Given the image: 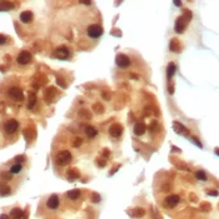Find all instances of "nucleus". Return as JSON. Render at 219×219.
I'll list each match as a JSON object with an SVG mask.
<instances>
[{
    "label": "nucleus",
    "instance_id": "f257e3e1",
    "mask_svg": "<svg viewBox=\"0 0 219 219\" xmlns=\"http://www.w3.org/2000/svg\"><path fill=\"white\" fill-rule=\"evenodd\" d=\"M71 162V154L68 150H62L59 151L56 155V163L59 165H68Z\"/></svg>",
    "mask_w": 219,
    "mask_h": 219
},
{
    "label": "nucleus",
    "instance_id": "f03ea898",
    "mask_svg": "<svg viewBox=\"0 0 219 219\" xmlns=\"http://www.w3.org/2000/svg\"><path fill=\"white\" fill-rule=\"evenodd\" d=\"M87 33H88V35H89L90 38L97 39V38H99V36H102V34H103V28L100 27V25L91 24V25H89V27H88Z\"/></svg>",
    "mask_w": 219,
    "mask_h": 219
},
{
    "label": "nucleus",
    "instance_id": "7ed1b4c3",
    "mask_svg": "<svg viewBox=\"0 0 219 219\" xmlns=\"http://www.w3.org/2000/svg\"><path fill=\"white\" fill-rule=\"evenodd\" d=\"M54 55H55L58 59H60V60H65V59L69 58L70 52H69V49L66 48V46H59V48L55 49Z\"/></svg>",
    "mask_w": 219,
    "mask_h": 219
},
{
    "label": "nucleus",
    "instance_id": "20e7f679",
    "mask_svg": "<svg viewBox=\"0 0 219 219\" xmlns=\"http://www.w3.org/2000/svg\"><path fill=\"white\" fill-rule=\"evenodd\" d=\"M18 128H19V123L16 122L15 119H10V120H8V122L4 124V130H5L8 134H13V133H15L16 130H18Z\"/></svg>",
    "mask_w": 219,
    "mask_h": 219
},
{
    "label": "nucleus",
    "instance_id": "39448f33",
    "mask_svg": "<svg viewBox=\"0 0 219 219\" xmlns=\"http://www.w3.org/2000/svg\"><path fill=\"white\" fill-rule=\"evenodd\" d=\"M16 62H18L20 65H27L31 62V54L29 52H27V50H23V52L18 55V58H16Z\"/></svg>",
    "mask_w": 219,
    "mask_h": 219
},
{
    "label": "nucleus",
    "instance_id": "423d86ee",
    "mask_svg": "<svg viewBox=\"0 0 219 219\" xmlns=\"http://www.w3.org/2000/svg\"><path fill=\"white\" fill-rule=\"evenodd\" d=\"M115 63L118 66H120V68H127V66L130 64V59L125 54H118L115 58Z\"/></svg>",
    "mask_w": 219,
    "mask_h": 219
},
{
    "label": "nucleus",
    "instance_id": "0eeeda50",
    "mask_svg": "<svg viewBox=\"0 0 219 219\" xmlns=\"http://www.w3.org/2000/svg\"><path fill=\"white\" fill-rule=\"evenodd\" d=\"M187 24H188V21L185 20L183 16H179V18L176 19V21H175V25H174L175 33H178V34H182V33H184L185 28H187Z\"/></svg>",
    "mask_w": 219,
    "mask_h": 219
},
{
    "label": "nucleus",
    "instance_id": "6e6552de",
    "mask_svg": "<svg viewBox=\"0 0 219 219\" xmlns=\"http://www.w3.org/2000/svg\"><path fill=\"white\" fill-rule=\"evenodd\" d=\"M173 129L176 134H180V135H185V137L189 135V130L179 122H173Z\"/></svg>",
    "mask_w": 219,
    "mask_h": 219
},
{
    "label": "nucleus",
    "instance_id": "1a4fd4ad",
    "mask_svg": "<svg viewBox=\"0 0 219 219\" xmlns=\"http://www.w3.org/2000/svg\"><path fill=\"white\" fill-rule=\"evenodd\" d=\"M9 95H10V98H13L14 100H18V102H20V100L24 99V93H23V90L20 88H16V87L10 88Z\"/></svg>",
    "mask_w": 219,
    "mask_h": 219
},
{
    "label": "nucleus",
    "instance_id": "9d476101",
    "mask_svg": "<svg viewBox=\"0 0 219 219\" xmlns=\"http://www.w3.org/2000/svg\"><path fill=\"white\" fill-rule=\"evenodd\" d=\"M122 133H123V127L120 124H118V123H115V124H113L110 128H109V134L113 137V138H118V137H120L122 135Z\"/></svg>",
    "mask_w": 219,
    "mask_h": 219
},
{
    "label": "nucleus",
    "instance_id": "9b49d317",
    "mask_svg": "<svg viewBox=\"0 0 219 219\" xmlns=\"http://www.w3.org/2000/svg\"><path fill=\"white\" fill-rule=\"evenodd\" d=\"M179 200H180L179 195H176V194L169 195V197H167V199H165V205L170 207V208H174V207H176V204L179 203Z\"/></svg>",
    "mask_w": 219,
    "mask_h": 219
},
{
    "label": "nucleus",
    "instance_id": "f8f14e48",
    "mask_svg": "<svg viewBox=\"0 0 219 219\" xmlns=\"http://www.w3.org/2000/svg\"><path fill=\"white\" fill-rule=\"evenodd\" d=\"M56 95V89L55 88H48L44 93V98H45V102L46 103H52L54 98Z\"/></svg>",
    "mask_w": 219,
    "mask_h": 219
},
{
    "label": "nucleus",
    "instance_id": "ddd939ff",
    "mask_svg": "<svg viewBox=\"0 0 219 219\" xmlns=\"http://www.w3.org/2000/svg\"><path fill=\"white\" fill-rule=\"evenodd\" d=\"M169 49H170L172 53H180L182 45L179 43V40L178 39H172L170 43H169Z\"/></svg>",
    "mask_w": 219,
    "mask_h": 219
},
{
    "label": "nucleus",
    "instance_id": "4468645a",
    "mask_svg": "<svg viewBox=\"0 0 219 219\" xmlns=\"http://www.w3.org/2000/svg\"><path fill=\"white\" fill-rule=\"evenodd\" d=\"M10 217H11V219H27L25 213L19 208H14L10 212Z\"/></svg>",
    "mask_w": 219,
    "mask_h": 219
},
{
    "label": "nucleus",
    "instance_id": "2eb2a0df",
    "mask_svg": "<svg viewBox=\"0 0 219 219\" xmlns=\"http://www.w3.org/2000/svg\"><path fill=\"white\" fill-rule=\"evenodd\" d=\"M46 205L50 208V209H56L59 207V197L56 194H53L50 197L46 202Z\"/></svg>",
    "mask_w": 219,
    "mask_h": 219
},
{
    "label": "nucleus",
    "instance_id": "dca6fc26",
    "mask_svg": "<svg viewBox=\"0 0 219 219\" xmlns=\"http://www.w3.org/2000/svg\"><path fill=\"white\" fill-rule=\"evenodd\" d=\"M145 130H147V127L144 123H137L134 125V134L135 135H143L145 133Z\"/></svg>",
    "mask_w": 219,
    "mask_h": 219
},
{
    "label": "nucleus",
    "instance_id": "f3484780",
    "mask_svg": "<svg viewBox=\"0 0 219 219\" xmlns=\"http://www.w3.org/2000/svg\"><path fill=\"white\" fill-rule=\"evenodd\" d=\"M66 176H68V179L70 180V182H74L75 179H78L79 176H80V174H79V172L75 169V168H70V169L66 172Z\"/></svg>",
    "mask_w": 219,
    "mask_h": 219
},
{
    "label": "nucleus",
    "instance_id": "a211bd4d",
    "mask_svg": "<svg viewBox=\"0 0 219 219\" xmlns=\"http://www.w3.org/2000/svg\"><path fill=\"white\" fill-rule=\"evenodd\" d=\"M33 18H34V15H33L31 11H23L20 14V20L23 23H30L33 20Z\"/></svg>",
    "mask_w": 219,
    "mask_h": 219
},
{
    "label": "nucleus",
    "instance_id": "6ab92c4d",
    "mask_svg": "<svg viewBox=\"0 0 219 219\" xmlns=\"http://www.w3.org/2000/svg\"><path fill=\"white\" fill-rule=\"evenodd\" d=\"M10 187L6 185L5 183L0 182V197H5V195H9L10 194Z\"/></svg>",
    "mask_w": 219,
    "mask_h": 219
},
{
    "label": "nucleus",
    "instance_id": "aec40b11",
    "mask_svg": "<svg viewBox=\"0 0 219 219\" xmlns=\"http://www.w3.org/2000/svg\"><path fill=\"white\" fill-rule=\"evenodd\" d=\"M175 70H176V66H175L174 63H169V64H168V66H167V77H168V79H172L173 78V75L175 74Z\"/></svg>",
    "mask_w": 219,
    "mask_h": 219
},
{
    "label": "nucleus",
    "instance_id": "412c9836",
    "mask_svg": "<svg viewBox=\"0 0 219 219\" xmlns=\"http://www.w3.org/2000/svg\"><path fill=\"white\" fill-rule=\"evenodd\" d=\"M66 195L70 200H77L79 197H80V190L79 189H73V190H69L66 193Z\"/></svg>",
    "mask_w": 219,
    "mask_h": 219
},
{
    "label": "nucleus",
    "instance_id": "4be33fe9",
    "mask_svg": "<svg viewBox=\"0 0 219 219\" xmlns=\"http://www.w3.org/2000/svg\"><path fill=\"white\" fill-rule=\"evenodd\" d=\"M85 134H87L89 138H94L97 134H98V130L94 127H90V125H89V127L85 128Z\"/></svg>",
    "mask_w": 219,
    "mask_h": 219
},
{
    "label": "nucleus",
    "instance_id": "5701e85b",
    "mask_svg": "<svg viewBox=\"0 0 219 219\" xmlns=\"http://www.w3.org/2000/svg\"><path fill=\"white\" fill-rule=\"evenodd\" d=\"M79 116L83 118V119H91V114L87 109H80L79 110Z\"/></svg>",
    "mask_w": 219,
    "mask_h": 219
},
{
    "label": "nucleus",
    "instance_id": "b1692460",
    "mask_svg": "<svg viewBox=\"0 0 219 219\" xmlns=\"http://www.w3.org/2000/svg\"><path fill=\"white\" fill-rule=\"evenodd\" d=\"M35 104H36V97H35V94H30V97H29V103H28V108H29V109H33Z\"/></svg>",
    "mask_w": 219,
    "mask_h": 219
},
{
    "label": "nucleus",
    "instance_id": "393cba45",
    "mask_svg": "<svg viewBox=\"0 0 219 219\" xmlns=\"http://www.w3.org/2000/svg\"><path fill=\"white\" fill-rule=\"evenodd\" d=\"M20 170H21V164H19V163L14 164V165L10 168V173H11V174H18V173H20Z\"/></svg>",
    "mask_w": 219,
    "mask_h": 219
},
{
    "label": "nucleus",
    "instance_id": "a878e982",
    "mask_svg": "<svg viewBox=\"0 0 219 219\" xmlns=\"http://www.w3.org/2000/svg\"><path fill=\"white\" fill-rule=\"evenodd\" d=\"M144 214H145V212H144V209H141V208H135L132 213L133 217H143Z\"/></svg>",
    "mask_w": 219,
    "mask_h": 219
},
{
    "label": "nucleus",
    "instance_id": "bb28decb",
    "mask_svg": "<svg viewBox=\"0 0 219 219\" xmlns=\"http://www.w3.org/2000/svg\"><path fill=\"white\" fill-rule=\"evenodd\" d=\"M195 176H197V179H199V180H203V182L207 180V174H205L204 170H198L195 173Z\"/></svg>",
    "mask_w": 219,
    "mask_h": 219
},
{
    "label": "nucleus",
    "instance_id": "cd10ccee",
    "mask_svg": "<svg viewBox=\"0 0 219 219\" xmlns=\"http://www.w3.org/2000/svg\"><path fill=\"white\" fill-rule=\"evenodd\" d=\"M93 109H94V112H95V113H98V114H102V113L104 112L103 105H102V104H99V103H97V104L93 105Z\"/></svg>",
    "mask_w": 219,
    "mask_h": 219
},
{
    "label": "nucleus",
    "instance_id": "c85d7f7f",
    "mask_svg": "<svg viewBox=\"0 0 219 219\" xmlns=\"http://www.w3.org/2000/svg\"><path fill=\"white\" fill-rule=\"evenodd\" d=\"M210 209H212V205L209 203H202L200 204V210H203V212H209Z\"/></svg>",
    "mask_w": 219,
    "mask_h": 219
},
{
    "label": "nucleus",
    "instance_id": "c756f323",
    "mask_svg": "<svg viewBox=\"0 0 219 219\" xmlns=\"http://www.w3.org/2000/svg\"><path fill=\"white\" fill-rule=\"evenodd\" d=\"M182 16H183V18H184L185 20H187L188 23L192 20V13H190L189 10H185V11H184V14H183Z\"/></svg>",
    "mask_w": 219,
    "mask_h": 219
},
{
    "label": "nucleus",
    "instance_id": "7c9ffc66",
    "mask_svg": "<svg viewBox=\"0 0 219 219\" xmlns=\"http://www.w3.org/2000/svg\"><path fill=\"white\" fill-rule=\"evenodd\" d=\"M81 143H83L81 138L77 137V138H75V139L73 140V147H75V148H78V147H80V145H81Z\"/></svg>",
    "mask_w": 219,
    "mask_h": 219
},
{
    "label": "nucleus",
    "instance_id": "2f4dec72",
    "mask_svg": "<svg viewBox=\"0 0 219 219\" xmlns=\"http://www.w3.org/2000/svg\"><path fill=\"white\" fill-rule=\"evenodd\" d=\"M91 200L94 202V203H99V202H100V195L99 194H95V193H94V194H93V197H91Z\"/></svg>",
    "mask_w": 219,
    "mask_h": 219
},
{
    "label": "nucleus",
    "instance_id": "473e14b6",
    "mask_svg": "<svg viewBox=\"0 0 219 219\" xmlns=\"http://www.w3.org/2000/svg\"><path fill=\"white\" fill-rule=\"evenodd\" d=\"M2 178L5 180H10L11 179V173H2Z\"/></svg>",
    "mask_w": 219,
    "mask_h": 219
},
{
    "label": "nucleus",
    "instance_id": "72a5a7b5",
    "mask_svg": "<svg viewBox=\"0 0 219 219\" xmlns=\"http://www.w3.org/2000/svg\"><path fill=\"white\" fill-rule=\"evenodd\" d=\"M192 141L194 143V144H197L199 148H203V145H202V143L198 140V138H195V137H192Z\"/></svg>",
    "mask_w": 219,
    "mask_h": 219
},
{
    "label": "nucleus",
    "instance_id": "f704fd0d",
    "mask_svg": "<svg viewBox=\"0 0 219 219\" xmlns=\"http://www.w3.org/2000/svg\"><path fill=\"white\" fill-rule=\"evenodd\" d=\"M102 97L105 99V100H110V93H106V91H103L102 93Z\"/></svg>",
    "mask_w": 219,
    "mask_h": 219
},
{
    "label": "nucleus",
    "instance_id": "c9c22d12",
    "mask_svg": "<svg viewBox=\"0 0 219 219\" xmlns=\"http://www.w3.org/2000/svg\"><path fill=\"white\" fill-rule=\"evenodd\" d=\"M97 163H98L100 167H104V165L106 164V159H98Z\"/></svg>",
    "mask_w": 219,
    "mask_h": 219
},
{
    "label": "nucleus",
    "instance_id": "e433bc0d",
    "mask_svg": "<svg viewBox=\"0 0 219 219\" xmlns=\"http://www.w3.org/2000/svg\"><path fill=\"white\" fill-rule=\"evenodd\" d=\"M5 43H6V36L0 34V45H3V44H5Z\"/></svg>",
    "mask_w": 219,
    "mask_h": 219
},
{
    "label": "nucleus",
    "instance_id": "4c0bfd02",
    "mask_svg": "<svg viewBox=\"0 0 219 219\" xmlns=\"http://www.w3.org/2000/svg\"><path fill=\"white\" fill-rule=\"evenodd\" d=\"M208 194L209 195H213V197H217L218 195V192L217 190H208Z\"/></svg>",
    "mask_w": 219,
    "mask_h": 219
},
{
    "label": "nucleus",
    "instance_id": "58836bf2",
    "mask_svg": "<svg viewBox=\"0 0 219 219\" xmlns=\"http://www.w3.org/2000/svg\"><path fill=\"white\" fill-rule=\"evenodd\" d=\"M155 127H157V122H153V123H151V125L149 127L150 128V132H154L155 130Z\"/></svg>",
    "mask_w": 219,
    "mask_h": 219
},
{
    "label": "nucleus",
    "instance_id": "ea45409f",
    "mask_svg": "<svg viewBox=\"0 0 219 219\" xmlns=\"http://www.w3.org/2000/svg\"><path fill=\"white\" fill-rule=\"evenodd\" d=\"M168 91H169L170 94H173V93H174V85H173V84H169V88H168Z\"/></svg>",
    "mask_w": 219,
    "mask_h": 219
},
{
    "label": "nucleus",
    "instance_id": "a19ab883",
    "mask_svg": "<svg viewBox=\"0 0 219 219\" xmlns=\"http://www.w3.org/2000/svg\"><path fill=\"white\" fill-rule=\"evenodd\" d=\"M56 81H58V84H59V85H60V87H63V88L65 87V84L62 81V78H56Z\"/></svg>",
    "mask_w": 219,
    "mask_h": 219
},
{
    "label": "nucleus",
    "instance_id": "79ce46f5",
    "mask_svg": "<svg viewBox=\"0 0 219 219\" xmlns=\"http://www.w3.org/2000/svg\"><path fill=\"white\" fill-rule=\"evenodd\" d=\"M5 110V104L3 102H0V113H3Z\"/></svg>",
    "mask_w": 219,
    "mask_h": 219
},
{
    "label": "nucleus",
    "instance_id": "37998d69",
    "mask_svg": "<svg viewBox=\"0 0 219 219\" xmlns=\"http://www.w3.org/2000/svg\"><path fill=\"white\" fill-rule=\"evenodd\" d=\"M109 154H110V151H109L108 149H104V150H103V155H104V157H109Z\"/></svg>",
    "mask_w": 219,
    "mask_h": 219
},
{
    "label": "nucleus",
    "instance_id": "c03bdc74",
    "mask_svg": "<svg viewBox=\"0 0 219 219\" xmlns=\"http://www.w3.org/2000/svg\"><path fill=\"white\" fill-rule=\"evenodd\" d=\"M0 219H10V218L8 217L6 214H2V215H0Z\"/></svg>",
    "mask_w": 219,
    "mask_h": 219
},
{
    "label": "nucleus",
    "instance_id": "a18cd8bd",
    "mask_svg": "<svg viewBox=\"0 0 219 219\" xmlns=\"http://www.w3.org/2000/svg\"><path fill=\"white\" fill-rule=\"evenodd\" d=\"M15 159H16L18 162H21V160H24V157H21V155H20V157H16Z\"/></svg>",
    "mask_w": 219,
    "mask_h": 219
},
{
    "label": "nucleus",
    "instance_id": "49530a36",
    "mask_svg": "<svg viewBox=\"0 0 219 219\" xmlns=\"http://www.w3.org/2000/svg\"><path fill=\"white\" fill-rule=\"evenodd\" d=\"M174 5H176V6H182V2H174Z\"/></svg>",
    "mask_w": 219,
    "mask_h": 219
},
{
    "label": "nucleus",
    "instance_id": "de8ad7c7",
    "mask_svg": "<svg viewBox=\"0 0 219 219\" xmlns=\"http://www.w3.org/2000/svg\"><path fill=\"white\" fill-rule=\"evenodd\" d=\"M172 148H173V150H174V151H180V150H179V148H176V147H172Z\"/></svg>",
    "mask_w": 219,
    "mask_h": 219
},
{
    "label": "nucleus",
    "instance_id": "09e8293b",
    "mask_svg": "<svg viewBox=\"0 0 219 219\" xmlns=\"http://www.w3.org/2000/svg\"><path fill=\"white\" fill-rule=\"evenodd\" d=\"M215 154H217V155H219V148H217V149H215Z\"/></svg>",
    "mask_w": 219,
    "mask_h": 219
}]
</instances>
